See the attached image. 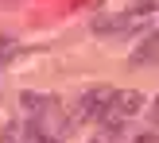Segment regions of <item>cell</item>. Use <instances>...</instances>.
Segmentation results:
<instances>
[{
  "label": "cell",
  "mask_w": 159,
  "mask_h": 143,
  "mask_svg": "<svg viewBox=\"0 0 159 143\" xmlns=\"http://www.w3.org/2000/svg\"><path fill=\"white\" fill-rule=\"evenodd\" d=\"M109 108H113V89H89L78 105V112H82V120H105Z\"/></svg>",
  "instance_id": "cell-1"
},
{
  "label": "cell",
  "mask_w": 159,
  "mask_h": 143,
  "mask_svg": "<svg viewBox=\"0 0 159 143\" xmlns=\"http://www.w3.org/2000/svg\"><path fill=\"white\" fill-rule=\"evenodd\" d=\"M140 105H144V97H140L136 89H124V93H113V108H109V112L113 116H136Z\"/></svg>",
  "instance_id": "cell-2"
},
{
  "label": "cell",
  "mask_w": 159,
  "mask_h": 143,
  "mask_svg": "<svg viewBox=\"0 0 159 143\" xmlns=\"http://www.w3.org/2000/svg\"><path fill=\"white\" fill-rule=\"evenodd\" d=\"M132 27V15L124 12V15H101V20H93V31L97 35H120V31H128Z\"/></svg>",
  "instance_id": "cell-3"
},
{
  "label": "cell",
  "mask_w": 159,
  "mask_h": 143,
  "mask_svg": "<svg viewBox=\"0 0 159 143\" xmlns=\"http://www.w3.org/2000/svg\"><path fill=\"white\" fill-rule=\"evenodd\" d=\"M155 50H159V35L144 39V43H140V50L132 54V62H152V58H155Z\"/></svg>",
  "instance_id": "cell-4"
},
{
  "label": "cell",
  "mask_w": 159,
  "mask_h": 143,
  "mask_svg": "<svg viewBox=\"0 0 159 143\" xmlns=\"http://www.w3.org/2000/svg\"><path fill=\"white\" fill-rule=\"evenodd\" d=\"M20 105H23V108H31V112H43V108H51L54 101H51V97H39V93H23Z\"/></svg>",
  "instance_id": "cell-5"
},
{
  "label": "cell",
  "mask_w": 159,
  "mask_h": 143,
  "mask_svg": "<svg viewBox=\"0 0 159 143\" xmlns=\"http://www.w3.org/2000/svg\"><path fill=\"white\" fill-rule=\"evenodd\" d=\"M12 54H16V43H0V62L12 58Z\"/></svg>",
  "instance_id": "cell-6"
},
{
  "label": "cell",
  "mask_w": 159,
  "mask_h": 143,
  "mask_svg": "<svg viewBox=\"0 0 159 143\" xmlns=\"http://www.w3.org/2000/svg\"><path fill=\"white\" fill-rule=\"evenodd\" d=\"M132 143H159V139L152 136V132H144V136H136V139H132Z\"/></svg>",
  "instance_id": "cell-7"
},
{
  "label": "cell",
  "mask_w": 159,
  "mask_h": 143,
  "mask_svg": "<svg viewBox=\"0 0 159 143\" xmlns=\"http://www.w3.org/2000/svg\"><path fill=\"white\" fill-rule=\"evenodd\" d=\"M35 143H58L54 136H43V132H35Z\"/></svg>",
  "instance_id": "cell-8"
},
{
  "label": "cell",
  "mask_w": 159,
  "mask_h": 143,
  "mask_svg": "<svg viewBox=\"0 0 159 143\" xmlns=\"http://www.w3.org/2000/svg\"><path fill=\"white\" fill-rule=\"evenodd\" d=\"M148 116H152V120L159 124V97H155V105H152V112H148Z\"/></svg>",
  "instance_id": "cell-9"
}]
</instances>
